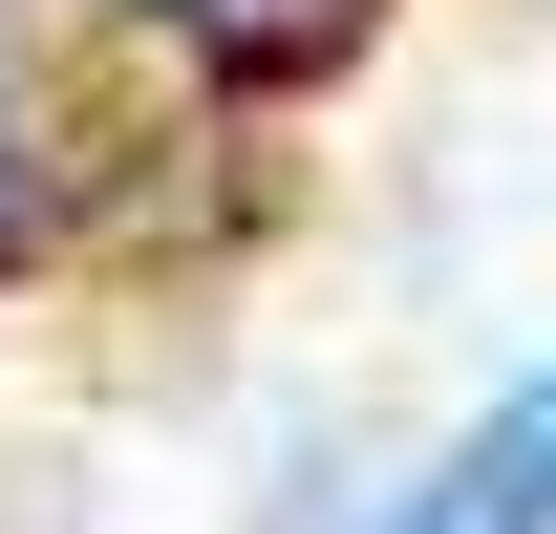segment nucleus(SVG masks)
Returning <instances> with one entry per match:
<instances>
[{"mask_svg": "<svg viewBox=\"0 0 556 534\" xmlns=\"http://www.w3.org/2000/svg\"><path fill=\"white\" fill-rule=\"evenodd\" d=\"M0 236H22V129H0Z\"/></svg>", "mask_w": 556, "mask_h": 534, "instance_id": "obj_2", "label": "nucleus"}, {"mask_svg": "<svg viewBox=\"0 0 556 534\" xmlns=\"http://www.w3.org/2000/svg\"><path fill=\"white\" fill-rule=\"evenodd\" d=\"M407 534H556V385H514L471 449L407 492Z\"/></svg>", "mask_w": 556, "mask_h": 534, "instance_id": "obj_1", "label": "nucleus"}]
</instances>
